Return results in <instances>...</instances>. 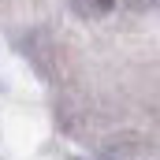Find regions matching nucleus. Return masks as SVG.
Instances as JSON below:
<instances>
[{
  "mask_svg": "<svg viewBox=\"0 0 160 160\" xmlns=\"http://www.w3.org/2000/svg\"><path fill=\"white\" fill-rule=\"evenodd\" d=\"M112 4H116V0H78V11L89 15V19H97V15H108Z\"/></svg>",
  "mask_w": 160,
  "mask_h": 160,
  "instance_id": "1",
  "label": "nucleus"
}]
</instances>
